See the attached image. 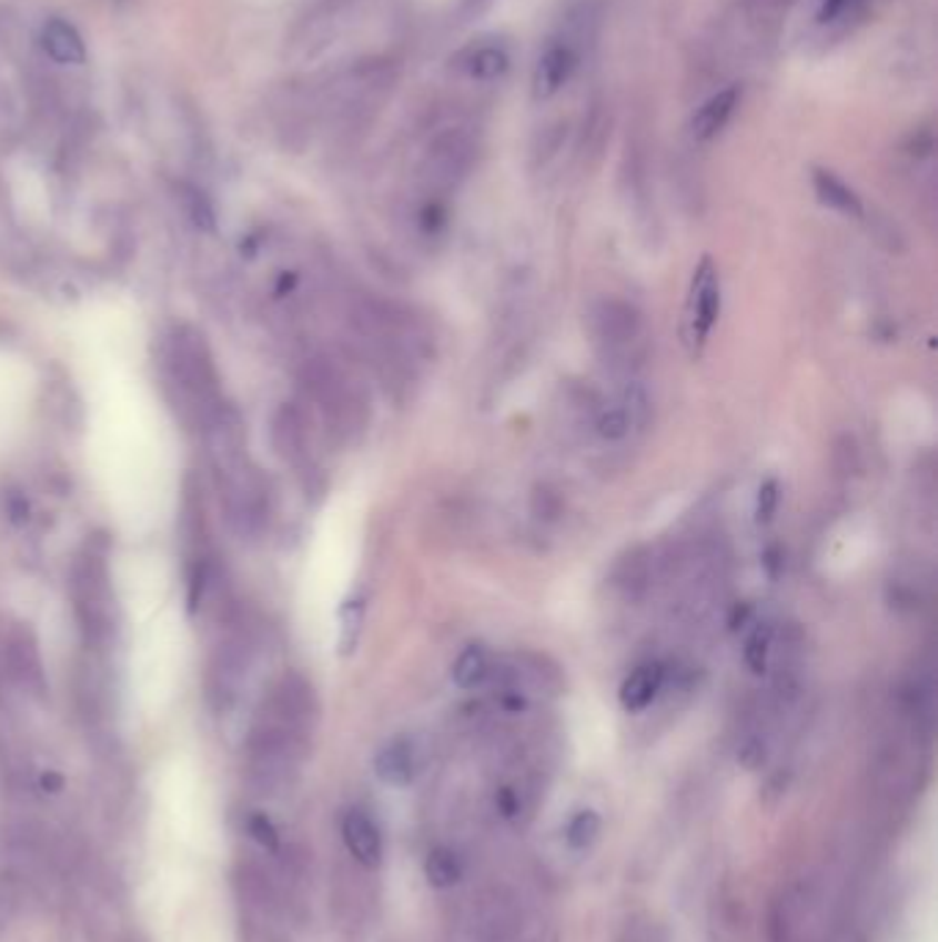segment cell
Segmentation results:
<instances>
[{"label":"cell","mask_w":938,"mask_h":942,"mask_svg":"<svg viewBox=\"0 0 938 942\" xmlns=\"http://www.w3.org/2000/svg\"><path fill=\"white\" fill-rule=\"evenodd\" d=\"M33 108V80L28 59L9 28L0 22V128L17 130Z\"/></svg>","instance_id":"5b68a950"},{"label":"cell","mask_w":938,"mask_h":942,"mask_svg":"<svg viewBox=\"0 0 938 942\" xmlns=\"http://www.w3.org/2000/svg\"><path fill=\"white\" fill-rule=\"evenodd\" d=\"M474 138L465 130H443L433 138L422 160V180L430 197L452 191L474 166Z\"/></svg>","instance_id":"8992f818"},{"label":"cell","mask_w":938,"mask_h":942,"mask_svg":"<svg viewBox=\"0 0 938 942\" xmlns=\"http://www.w3.org/2000/svg\"><path fill=\"white\" fill-rule=\"evenodd\" d=\"M273 439L286 461H301V458L309 455L306 424H303V417L297 413V408H281V413L275 417L273 424Z\"/></svg>","instance_id":"d6986e66"},{"label":"cell","mask_w":938,"mask_h":942,"mask_svg":"<svg viewBox=\"0 0 938 942\" xmlns=\"http://www.w3.org/2000/svg\"><path fill=\"white\" fill-rule=\"evenodd\" d=\"M834 463H837V469L843 471V474L859 471L861 467L859 447H856V441L850 439V435H843V439L837 441V447H834Z\"/></svg>","instance_id":"4316f807"},{"label":"cell","mask_w":938,"mask_h":942,"mask_svg":"<svg viewBox=\"0 0 938 942\" xmlns=\"http://www.w3.org/2000/svg\"><path fill=\"white\" fill-rule=\"evenodd\" d=\"M375 772L385 785H394V789L411 785L418 772V752L413 741L400 736L380 746L375 755Z\"/></svg>","instance_id":"5bb4252c"},{"label":"cell","mask_w":938,"mask_h":942,"mask_svg":"<svg viewBox=\"0 0 938 942\" xmlns=\"http://www.w3.org/2000/svg\"><path fill=\"white\" fill-rule=\"evenodd\" d=\"M169 370L171 381L176 383L190 411L199 413L206 424L221 417L226 408L221 398V378H218L215 361L199 331L188 325L174 331L169 348Z\"/></svg>","instance_id":"6da1fadb"},{"label":"cell","mask_w":938,"mask_h":942,"mask_svg":"<svg viewBox=\"0 0 938 942\" xmlns=\"http://www.w3.org/2000/svg\"><path fill=\"white\" fill-rule=\"evenodd\" d=\"M666 687V668L660 662H644L636 670H631V675L625 678L623 687H619V703L631 714L649 709V705L658 700V694Z\"/></svg>","instance_id":"7c38bea8"},{"label":"cell","mask_w":938,"mask_h":942,"mask_svg":"<svg viewBox=\"0 0 938 942\" xmlns=\"http://www.w3.org/2000/svg\"><path fill=\"white\" fill-rule=\"evenodd\" d=\"M776 629L770 620H759L754 623L752 634L746 637L744 645V662L749 668L752 675H765L770 670V659L776 651Z\"/></svg>","instance_id":"ffe728a7"},{"label":"cell","mask_w":938,"mask_h":942,"mask_svg":"<svg viewBox=\"0 0 938 942\" xmlns=\"http://www.w3.org/2000/svg\"><path fill=\"white\" fill-rule=\"evenodd\" d=\"M493 659L487 653V648L482 645H468L463 648L457 659L452 664V681L454 687L463 689V692H474V689L485 687L493 678Z\"/></svg>","instance_id":"ac0fdd59"},{"label":"cell","mask_w":938,"mask_h":942,"mask_svg":"<svg viewBox=\"0 0 938 942\" xmlns=\"http://www.w3.org/2000/svg\"><path fill=\"white\" fill-rule=\"evenodd\" d=\"M361 620H364V604L361 601H350L347 607H344V637H342V651H353L355 642H359V631H361Z\"/></svg>","instance_id":"484cf974"},{"label":"cell","mask_w":938,"mask_h":942,"mask_svg":"<svg viewBox=\"0 0 938 942\" xmlns=\"http://www.w3.org/2000/svg\"><path fill=\"white\" fill-rule=\"evenodd\" d=\"M589 334L601 359L614 372L633 375L638 361L644 359V318L625 298L606 295L589 307Z\"/></svg>","instance_id":"7a4b0ae2"},{"label":"cell","mask_w":938,"mask_h":942,"mask_svg":"<svg viewBox=\"0 0 938 942\" xmlns=\"http://www.w3.org/2000/svg\"><path fill=\"white\" fill-rule=\"evenodd\" d=\"M342 835L347 843L350 854L366 869H377L383 860V835L377 824L364 813V810H350L342 819Z\"/></svg>","instance_id":"8fae6325"},{"label":"cell","mask_w":938,"mask_h":942,"mask_svg":"<svg viewBox=\"0 0 938 942\" xmlns=\"http://www.w3.org/2000/svg\"><path fill=\"white\" fill-rule=\"evenodd\" d=\"M813 186L820 204H826L828 210H837L848 218H861L865 216V204H861L859 193L848 186V182L839 180L834 171L815 169L813 171Z\"/></svg>","instance_id":"e0dca14e"},{"label":"cell","mask_w":938,"mask_h":942,"mask_svg":"<svg viewBox=\"0 0 938 942\" xmlns=\"http://www.w3.org/2000/svg\"><path fill=\"white\" fill-rule=\"evenodd\" d=\"M597 835H601V815H597L595 810H578V813L569 819L567 830H564V838H567V843L573 849L592 846V843L597 841Z\"/></svg>","instance_id":"7402d4cb"},{"label":"cell","mask_w":938,"mask_h":942,"mask_svg":"<svg viewBox=\"0 0 938 942\" xmlns=\"http://www.w3.org/2000/svg\"><path fill=\"white\" fill-rule=\"evenodd\" d=\"M575 69H578V48H575V42H569V39L551 42L537 59V67H534V97L537 100H551V97L559 94L575 74Z\"/></svg>","instance_id":"9c48e42d"},{"label":"cell","mask_w":938,"mask_h":942,"mask_svg":"<svg viewBox=\"0 0 938 942\" xmlns=\"http://www.w3.org/2000/svg\"><path fill=\"white\" fill-rule=\"evenodd\" d=\"M0 659L6 664V673L22 689H42L44 670L39 642L28 625L17 623L6 631L3 645H0Z\"/></svg>","instance_id":"ba28073f"},{"label":"cell","mask_w":938,"mask_h":942,"mask_svg":"<svg viewBox=\"0 0 938 942\" xmlns=\"http://www.w3.org/2000/svg\"><path fill=\"white\" fill-rule=\"evenodd\" d=\"M460 69L468 74L471 80H480V83H493L501 74L510 69V53H506L504 44L493 42H476L471 48H465L460 53Z\"/></svg>","instance_id":"9a60e30c"},{"label":"cell","mask_w":938,"mask_h":942,"mask_svg":"<svg viewBox=\"0 0 938 942\" xmlns=\"http://www.w3.org/2000/svg\"><path fill=\"white\" fill-rule=\"evenodd\" d=\"M188 204H190V216H193V221L199 223V227H212V210L210 204H206V199L201 197L199 191H188Z\"/></svg>","instance_id":"f1b7e54d"},{"label":"cell","mask_w":938,"mask_h":942,"mask_svg":"<svg viewBox=\"0 0 938 942\" xmlns=\"http://www.w3.org/2000/svg\"><path fill=\"white\" fill-rule=\"evenodd\" d=\"M306 387L333 430L350 433V430L359 428L361 419H364V400L359 398L353 383L331 361L316 359L314 364H309Z\"/></svg>","instance_id":"277c9868"},{"label":"cell","mask_w":938,"mask_h":942,"mask_svg":"<svg viewBox=\"0 0 938 942\" xmlns=\"http://www.w3.org/2000/svg\"><path fill=\"white\" fill-rule=\"evenodd\" d=\"M249 832L253 838H256L259 843H262V846H268V849L279 846V832H275V826L270 824L268 815H251Z\"/></svg>","instance_id":"83f0119b"},{"label":"cell","mask_w":938,"mask_h":942,"mask_svg":"<svg viewBox=\"0 0 938 942\" xmlns=\"http://www.w3.org/2000/svg\"><path fill=\"white\" fill-rule=\"evenodd\" d=\"M42 48L48 50L50 59L59 61V64H83L85 61V48L78 28H74L72 22L61 20V17H53V20L44 22Z\"/></svg>","instance_id":"2e32d148"},{"label":"cell","mask_w":938,"mask_h":942,"mask_svg":"<svg viewBox=\"0 0 938 942\" xmlns=\"http://www.w3.org/2000/svg\"><path fill=\"white\" fill-rule=\"evenodd\" d=\"M718 312H722V281H718V270L710 257H702V262L694 270V279H690L686 303L690 342L696 344V350L710 337Z\"/></svg>","instance_id":"52a82bcc"},{"label":"cell","mask_w":938,"mask_h":942,"mask_svg":"<svg viewBox=\"0 0 938 942\" xmlns=\"http://www.w3.org/2000/svg\"><path fill=\"white\" fill-rule=\"evenodd\" d=\"M424 876L438 890L454 888V884L463 879V860L446 846L433 849V852L427 854V860H424Z\"/></svg>","instance_id":"44dd1931"},{"label":"cell","mask_w":938,"mask_h":942,"mask_svg":"<svg viewBox=\"0 0 938 942\" xmlns=\"http://www.w3.org/2000/svg\"><path fill=\"white\" fill-rule=\"evenodd\" d=\"M738 102H740L738 86H727V89L716 91L710 100H705L699 108H696L694 119H690V136H694L696 141H713V138L722 136L724 128L729 124V119H733Z\"/></svg>","instance_id":"4fadbf2b"},{"label":"cell","mask_w":938,"mask_h":942,"mask_svg":"<svg viewBox=\"0 0 938 942\" xmlns=\"http://www.w3.org/2000/svg\"><path fill=\"white\" fill-rule=\"evenodd\" d=\"M532 513L534 519L551 524V521H556L562 515V497L554 491V488L537 485L532 493Z\"/></svg>","instance_id":"cb8c5ba5"},{"label":"cell","mask_w":938,"mask_h":942,"mask_svg":"<svg viewBox=\"0 0 938 942\" xmlns=\"http://www.w3.org/2000/svg\"><path fill=\"white\" fill-rule=\"evenodd\" d=\"M612 584L625 601L636 604V601L647 599L649 590L655 584V554L647 545H636V549L627 551L625 557H619V562L614 565Z\"/></svg>","instance_id":"30bf717a"},{"label":"cell","mask_w":938,"mask_h":942,"mask_svg":"<svg viewBox=\"0 0 938 942\" xmlns=\"http://www.w3.org/2000/svg\"><path fill=\"white\" fill-rule=\"evenodd\" d=\"M781 502V488L776 477H765L757 488V502H754V519L759 527H768L774 521L776 510Z\"/></svg>","instance_id":"603a6c76"},{"label":"cell","mask_w":938,"mask_h":942,"mask_svg":"<svg viewBox=\"0 0 938 942\" xmlns=\"http://www.w3.org/2000/svg\"><path fill=\"white\" fill-rule=\"evenodd\" d=\"M69 593H72V609L78 618L80 631L89 640V645H102L113 634V584L111 571H108L105 554L94 549H85L74 560L72 579H69Z\"/></svg>","instance_id":"3957f363"},{"label":"cell","mask_w":938,"mask_h":942,"mask_svg":"<svg viewBox=\"0 0 938 942\" xmlns=\"http://www.w3.org/2000/svg\"><path fill=\"white\" fill-rule=\"evenodd\" d=\"M765 755H768V744H765V736L759 731L746 733L744 741L738 744V761L744 763L746 769H757L763 766Z\"/></svg>","instance_id":"d4e9b609"}]
</instances>
